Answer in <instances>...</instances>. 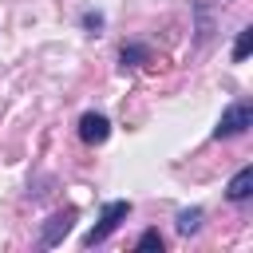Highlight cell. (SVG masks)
Returning <instances> with one entry per match:
<instances>
[{
    "label": "cell",
    "mask_w": 253,
    "mask_h": 253,
    "mask_svg": "<svg viewBox=\"0 0 253 253\" xmlns=\"http://www.w3.org/2000/svg\"><path fill=\"white\" fill-rule=\"evenodd\" d=\"M119 59H123V67H126V63H134V59H146V51H142V47H123Z\"/></svg>",
    "instance_id": "9"
},
{
    "label": "cell",
    "mask_w": 253,
    "mask_h": 253,
    "mask_svg": "<svg viewBox=\"0 0 253 253\" xmlns=\"http://www.w3.org/2000/svg\"><path fill=\"white\" fill-rule=\"evenodd\" d=\"M67 229H71V210H67V213H55V217L47 221V229H43V245H55Z\"/></svg>",
    "instance_id": "5"
},
{
    "label": "cell",
    "mask_w": 253,
    "mask_h": 253,
    "mask_svg": "<svg viewBox=\"0 0 253 253\" xmlns=\"http://www.w3.org/2000/svg\"><path fill=\"white\" fill-rule=\"evenodd\" d=\"M126 213H130V202H107L103 213H99V225L83 237V245H99V241H107V237L115 233V225H119Z\"/></svg>",
    "instance_id": "1"
},
{
    "label": "cell",
    "mask_w": 253,
    "mask_h": 253,
    "mask_svg": "<svg viewBox=\"0 0 253 253\" xmlns=\"http://www.w3.org/2000/svg\"><path fill=\"white\" fill-rule=\"evenodd\" d=\"M245 126H253V107H249V103H233V107L217 119L213 138H233V134H241Z\"/></svg>",
    "instance_id": "2"
},
{
    "label": "cell",
    "mask_w": 253,
    "mask_h": 253,
    "mask_svg": "<svg viewBox=\"0 0 253 253\" xmlns=\"http://www.w3.org/2000/svg\"><path fill=\"white\" fill-rule=\"evenodd\" d=\"M111 134V123L103 119V115H95V111H87L83 119H79V138L87 142V146H99L103 138Z\"/></svg>",
    "instance_id": "3"
},
{
    "label": "cell",
    "mask_w": 253,
    "mask_h": 253,
    "mask_svg": "<svg viewBox=\"0 0 253 253\" xmlns=\"http://www.w3.org/2000/svg\"><path fill=\"white\" fill-rule=\"evenodd\" d=\"M233 202H245L249 194H253V166H245V170H237L233 174V182H229V190H225Z\"/></svg>",
    "instance_id": "4"
},
{
    "label": "cell",
    "mask_w": 253,
    "mask_h": 253,
    "mask_svg": "<svg viewBox=\"0 0 253 253\" xmlns=\"http://www.w3.org/2000/svg\"><path fill=\"white\" fill-rule=\"evenodd\" d=\"M138 249H162V233H158V229H146V233L138 237Z\"/></svg>",
    "instance_id": "8"
},
{
    "label": "cell",
    "mask_w": 253,
    "mask_h": 253,
    "mask_svg": "<svg viewBox=\"0 0 253 253\" xmlns=\"http://www.w3.org/2000/svg\"><path fill=\"white\" fill-rule=\"evenodd\" d=\"M198 221H202V210H182V213H178V229H182V233H194Z\"/></svg>",
    "instance_id": "7"
},
{
    "label": "cell",
    "mask_w": 253,
    "mask_h": 253,
    "mask_svg": "<svg viewBox=\"0 0 253 253\" xmlns=\"http://www.w3.org/2000/svg\"><path fill=\"white\" fill-rule=\"evenodd\" d=\"M249 47H253V28H241L237 32V43H233V59H245Z\"/></svg>",
    "instance_id": "6"
},
{
    "label": "cell",
    "mask_w": 253,
    "mask_h": 253,
    "mask_svg": "<svg viewBox=\"0 0 253 253\" xmlns=\"http://www.w3.org/2000/svg\"><path fill=\"white\" fill-rule=\"evenodd\" d=\"M83 24H87V28H99V24H103V16H95V12H87V16H83Z\"/></svg>",
    "instance_id": "10"
}]
</instances>
